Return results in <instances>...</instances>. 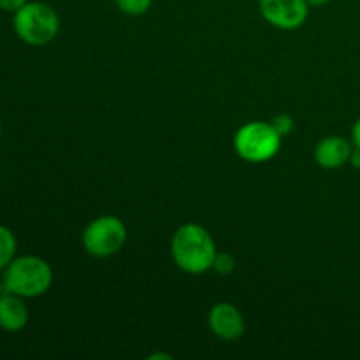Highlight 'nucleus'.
<instances>
[{
    "mask_svg": "<svg viewBox=\"0 0 360 360\" xmlns=\"http://www.w3.org/2000/svg\"><path fill=\"white\" fill-rule=\"evenodd\" d=\"M28 319L30 313L23 297L9 292L0 294V329L6 333H20L27 327Z\"/></svg>",
    "mask_w": 360,
    "mask_h": 360,
    "instance_id": "nucleus-9",
    "label": "nucleus"
},
{
    "mask_svg": "<svg viewBox=\"0 0 360 360\" xmlns=\"http://www.w3.org/2000/svg\"><path fill=\"white\" fill-rule=\"evenodd\" d=\"M211 333L224 341H236L245 334L246 323L243 313L231 302H217L207 315Z\"/></svg>",
    "mask_w": 360,
    "mask_h": 360,
    "instance_id": "nucleus-7",
    "label": "nucleus"
},
{
    "mask_svg": "<svg viewBox=\"0 0 360 360\" xmlns=\"http://www.w3.org/2000/svg\"><path fill=\"white\" fill-rule=\"evenodd\" d=\"M14 34L30 46H46L60 32L58 13L49 4L28 0L23 7L13 13Z\"/></svg>",
    "mask_w": 360,
    "mask_h": 360,
    "instance_id": "nucleus-3",
    "label": "nucleus"
},
{
    "mask_svg": "<svg viewBox=\"0 0 360 360\" xmlns=\"http://www.w3.org/2000/svg\"><path fill=\"white\" fill-rule=\"evenodd\" d=\"M354 143L341 136H327L315 146V160L322 169L336 171L350 164Z\"/></svg>",
    "mask_w": 360,
    "mask_h": 360,
    "instance_id": "nucleus-8",
    "label": "nucleus"
},
{
    "mask_svg": "<svg viewBox=\"0 0 360 360\" xmlns=\"http://www.w3.org/2000/svg\"><path fill=\"white\" fill-rule=\"evenodd\" d=\"M27 2L28 0H0V9L6 11V13H16Z\"/></svg>",
    "mask_w": 360,
    "mask_h": 360,
    "instance_id": "nucleus-14",
    "label": "nucleus"
},
{
    "mask_svg": "<svg viewBox=\"0 0 360 360\" xmlns=\"http://www.w3.org/2000/svg\"><path fill=\"white\" fill-rule=\"evenodd\" d=\"M283 137L273 123L250 122L243 125L234 136V150L243 160L250 164H264L273 160L281 148Z\"/></svg>",
    "mask_w": 360,
    "mask_h": 360,
    "instance_id": "nucleus-4",
    "label": "nucleus"
},
{
    "mask_svg": "<svg viewBox=\"0 0 360 360\" xmlns=\"http://www.w3.org/2000/svg\"><path fill=\"white\" fill-rule=\"evenodd\" d=\"M53 269L37 255L16 257L2 271V292L16 294L23 299L41 297L51 288Z\"/></svg>",
    "mask_w": 360,
    "mask_h": 360,
    "instance_id": "nucleus-2",
    "label": "nucleus"
},
{
    "mask_svg": "<svg viewBox=\"0 0 360 360\" xmlns=\"http://www.w3.org/2000/svg\"><path fill=\"white\" fill-rule=\"evenodd\" d=\"M306 2H308L309 7H322L326 4H329L330 0H306Z\"/></svg>",
    "mask_w": 360,
    "mask_h": 360,
    "instance_id": "nucleus-17",
    "label": "nucleus"
},
{
    "mask_svg": "<svg viewBox=\"0 0 360 360\" xmlns=\"http://www.w3.org/2000/svg\"><path fill=\"white\" fill-rule=\"evenodd\" d=\"M352 143L355 148H360V118L354 123V129H352Z\"/></svg>",
    "mask_w": 360,
    "mask_h": 360,
    "instance_id": "nucleus-15",
    "label": "nucleus"
},
{
    "mask_svg": "<svg viewBox=\"0 0 360 360\" xmlns=\"http://www.w3.org/2000/svg\"><path fill=\"white\" fill-rule=\"evenodd\" d=\"M120 13L127 16H143L153 6V0H115Z\"/></svg>",
    "mask_w": 360,
    "mask_h": 360,
    "instance_id": "nucleus-11",
    "label": "nucleus"
},
{
    "mask_svg": "<svg viewBox=\"0 0 360 360\" xmlns=\"http://www.w3.org/2000/svg\"><path fill=\"white\" fill-rule=\"evenodd\" d=\"M271 123H273V127L278 130V134H280L281 137L290 136V134L295 130L294 118H292L290 115H285V112H283V115L274 116V118L271 120Z\"/></svg>",
    "mask_w": 360,
    "mask_h": 360,
    "instance_id": "nucleus-13",
    "label": "nucleus"
},
{
    "mask_svg": "<svg viewBox=\"0 0 360 360\" xmlns=\"http://www.w3.org/2000/svg\"><path fill=\"white\" fill-rule=\"evenodd\" d=\"M350 164L354 165L355 169H360V148L354 146V151L350 155Z\"/></svg>",
    "mask_w": 360,
    "mask_h": 360,
    "instance_id": "nucleus-16",
    "label": "nucleus"
},
{
    "mask_svg": "<svg viewBox=\"0 0 360 360\" xmlns=\"http://www.w3.org/2000/svg\"><path fill=\"white\" fill-rule=\"evenodd\" d=\"M0 137H2V120H0Z\"/></svg>",
    "mask_w": 360,
    "mask_h": 360,
    "instance_id": "nucleus-18",
    "label": "nucleus"
},
{
    "mask_svg": "<svg viewBox=\"0 0 360 360\" xmlns=\"http://www.w3.org/2000/svg\"><path fill=\"white\" fill-rule=\"evenodd\" d=\"M217 253L214 239L202 225L185 224L172 236L171 255L183 273L204 274L213 269Z\"/></svg>",
    "mask_w": 360,
    "mask_h": 360,
    "instance_id": "nucleus-1",
    "label": "nucleus"
},
{
    "mask_svg": "<svg viewBox=\"0 0 360 360\" xmlns=\"http://www.w3.org/2000/svg\"><path fill=\"white\" fill-rule=\"evenodd\" d=\"M259 11L271 27L280 30H297L309 16L306 0H259Z\"/></svg>",
    "mask_w": 360,
    "mask_h": 360,
    "instance_id": "nucleus-6",
    "label": "nucleus"
},
{
    "mask_svg": "<svg viewBox=\"0 0 360 360\" xmlns=\"http://www.w3.org/2000/svg\"><path fill=\"white\" fill-rule=\"evenodd\" d=\"M213 269L221 276H227L236 269V260L231 253H217L213 262Z\"/></svg>",
    "mask_w": 360,
    "mask_h": 360,
    "instance_id": "nucleus-12",
    "label": "nucleus"
},
{
    "mask_svg": "<svg viewBox=\"0 0 360 360\" xmlns=\"http://www.w3.org/2000/svg\"><path fill=\"white\" fill-rule=\"evenodd\" d=\"M18 241L14 232L9 227L0 224V273L16 259Z\"/></svg>",
    "mask_w": 360,
    "mask_h": 360,
    "instance_id": "nucleus-10",
    "label": "nucleus"
},
{
    "mask_svg": "<svg viewBox=\"0 0 360 360\" xmlns=\"http://www.w3.org/2000/svg\"><path fill=\"white\" fill-rule=\"evenodd\" d=\"M83 248L97 259L116 255L127 243V227L122 218L104 214L86 225L83 232Z\"/></svg>",
    "mask_w": 360,
    "mask_h": 360,
    "instance_id": "nucleus-5",
    "label": "nucleus"
}]
</instances>
